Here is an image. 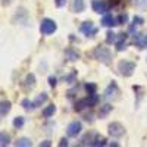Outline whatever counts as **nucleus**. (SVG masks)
Returning a JSON list of instances; mask_svg holds the SVG:
<instances>
[{"instance_id":"f257e3e1","label":"nucleus","mask_w":147,"mask_h":147,"mask_svg":"<svg viewBox=\"0 0 147 147\" xmlns=\"http://www.w3.org/2000/svg\"><path fill=\"white\" fill-rule=\"evenodd\" d=\"M93 56H94V59H97L99 62H102L105 65H110V62H112V55H110L109 49L103 47V46H97L93 52Z\"/></svg>"},{"instance_id":"f03ea898","label":"nucleus","mask_w":147,"mask_h":147,"mask_svg":"<svg viewBox=\"0 0 147 147\" xmlns=\"http://www.w3.org/2000/svg\"><path fill=\"white\" fill-rule=\"evenodd\" d=\"M97 102H99V97H97V94H88V97H85V99H81L78 102H75V109L77 112H81V110L87 109V107H93L97 105Z\"/></svg>"},{"instance_id":"7ed1b4c3","label":"nucleus","mask_w":147,"mask_h":147,"mask_svg":"<svg viewBox=\"0 0 147 147\" xmlns=\"http://www.w3.org/2000/svg\"><path fill=\"white\" fill-rule=\"evenodd\" d=\"M118 71L122 77H131L132 72L136 71V63L131 60H121L118 63Z\"/></svg>"},{"instance_id":"20e7f679","label":"nucleus","mask_w":147,"mask_h":147,"mask_svg":"<svg viewBox=\"0 0 147 147\" xmlns=\"http://www.w3.org/2000/svg\"><path fill=\"white\" fill-rule=\"evenodd\" d=\"M56 28H57V25H56V22H55V21L49 19V18H46V19L41 21V25H40V31H41V34H44V35H50V34H53V32L56 31Z\"/></svg>"},{"instance_id":"39448f33","label":"nucleus","mask_w":147,"mask_h":147,"mask_svg":"<svg viewBox=\"0 0 147 147\" xmlns=\"http://www.w3.org/2000/svg\"><path fill=\"white\" fill-rule=\"evenodd\" d=\"M107 131H109V136H112L115 138L122 137V136H124V132H125L124 127H122V124H119V122H112V124L107 127Z\"/></svg>"},{"instance_id":"423d86ee","label":"nucleus","mask_w":147,"mask_h":147,"mask_svg":"<svg viewBox=\"0 0 147 147\" xmlns=\"http://www.w3.org/2000/svg\"><path fill=\"white\" fill-rule=\"evenodd\" d=\"M91 7H93V10L96 12V13H106V12H109L110 5L106 2V0H93Z\"/></svg>"},{"instance_id":"0eeeda50","label":"nucleus","mask_w":147,"mask_h":147,"mask_svg":"<svg viewBox=\"0 0 147 147\" xmlns=\"http://www.w3.org/2000/svg\"><path fill=\"white\" fill-rule=\"evenodd\" d=\"M81 129H82L81 122H78V121H74V122H71V124L68 125L66 132H68V136H69V137H77L78 134L81 132Z\"/></svg>"},{"instance_id":"6e6552de","label":"nucleus","mask_w":147,"mask_h":147,"mask_svg":"<svg viewBox=\"0 0 147 147\" xmlns=\"http://www.w3.org/2000/svg\"><path fill=\"white\" fill-rule=\"evenodd\" d=\"M80 30H81V32H84L87 37H93V35L97 32V30L93 27V22H90V21H88V22H84Z\"/></svg>"},{"instance_id":"1a4fd4ad","label":"nucleus","mask_w":147,"mask_h":147,"mask_svg":"<svg viewBox=\"0 0 147 147\" xmlns=\"http://www.w3.org/2000/svg\"><path fill=\"white\" fill-rule=\"evenodd\" d=\"M134 44L138 49H147V34H136V37H134Z\"/></svg>"},{"instance_id":"9d476101","label":"nucleus","mask_w":147,"mask_h":147,"mask_svg":"<svg viewBox=\"0 0 147 147\" xmlns=\"http://www.w3.org/2000/svg\"><path fill=\"white\" fill-rule=\"evenodd\" d=\"M116 94H118V85H116V82H112L105 90V97H106L107 100H110V99H115Z\"/></svg>"},{"instance_id":"9b49d317","label":"nucleus","mask_w":147,"mask_h":147,"mask_svg":"<svg viewBox=\"0 0 147 147\" xmlns=\"http://www.w3.org/2000/svg\"><path fill=\"white\" fill-rule=\"evenodd\" d=\"M127 38H128V35H127V32H121V34H118V37H116V50L118 52H122V50H125V41H127Z\"/></svg>"},{"instance_id":"f8f14e48","label":"nucleus","mask_w":147,"mask_h":147,"mask_svg":"<svg viewBox=\"0 0 147 147\" xmlns=\"http://www.w3.org/2000/svg\"><path fill=\"white\" fill-rule=\"evenodd\" d=\"M84 9H85L84 0H72V3H71V10L72 12H75V13H81Z\"/></svg>"},{"instance_id":"ddd939ff","label":"nucleus","mask_w":147,"mask_h":147,"mask_svg":"<svg viewBox=\"0 0 147 147\" xmlns=\"http://www.w3.org/2000/svg\"><path fill=\"white\" fill-rule=\"evenodd\" d=\"M34 85H35L34 74H28V75L25 77V80H24V82H22V87L25 90H31V88H34Z\"/></svg>"},{"instance_id":"4468645a","label":"nucleus","mask_w":147,"mask_h":147,"mask_svg":"<svg viewBox=\"0 0 147 147\" xmlns=\"http://www.w3.org/2000/svg\"><path fill=\"white\" fill-rule=\"evenodd\" d=\"M65 56L68 57V60H78L80 59V53L75 50V49H72V47H69V49H66L65 50Z\"/></svg>"},{"instance_id":"2eb2a0df","label":"nucleus","mask_w":147,"mask_h":147,"mask_svg":"<svg viewBox=\"0 0 147 147\" xmlns=\"http://www.w3.org/2000/svg\"><path fill=\"white\" fill-rule=\"evenodd\" d=\"M102 24H103L105 27H107V28L113 27V25H118L116 19H115L112 15H105V16H103V19H102Z\"/></svg>"},{"instance_id":"dca6fc26","label":"nucleus","mask_w":147,"mask_h":147,"mask_svg":"<svg viewBox=\"0 0 147 147\" xmlns=\"http://www.w3.org/2000/svg\"><path fill=\"white\" fill-rule=\"evenodd\" d=\"M10 110V102L9 100H3L2 105H0V115H2V118H5Z\"/></svg>"},{"instance_id":"f3484780","label":"nucleus","mask_w":147,"mask_h":147,"mask_svg":"<svg viewBox=\"0 0 147 147\" xmlns=\"http://www.w3.org/2000/svg\"><path fill=\"white\" fill-rule=\"evenodd\" d=\"M110 112H112V106L106 103V105L100 106V110H99V118H105V116H107Z\"/></svg>"},{"instance_id":"a211bd4d","label":"nucleus","mask_w":147,"mask_h":147,"mask_svg":"<svg viewBox=\"0 0 147 147\" xmlns=\"http://www.w3.org/2000/svg\"><path fill=\"white\" fill-rule=\"evenodd\" d=\"M32 143H31V140L30 138H27V137H22V138H18L16 141H15V146L16 147H30Z\"/></svg>"},{"instance_id":"6ab92c4d","label":"nucleus","mask_w":147,"mask_h":147,"mask_svg":"<svg viewBox=\"0 0 147 147\" xmlns=\"http://www.w3.org/2000/svg\"><path fill=\"white\" fill-rule=\"evenodd\" d=\"M94 136L96 134H85V136L82 137V140H81V143H80V146H87V144H93V140H94Z\"/></svg>"},{"instance_id":"aec40b11","label":"nucleus","mask_w":147,"mask_h":147,"mask_svg":"<svg viewBox=\"0 0 147 147\" xmlns=\"http://www.w3.org/2000/svg\"><path fill=\"white\" fill-rule=\"evenodd\" d=\"M55 112H56V106H55V105H49V106L43 110V116H44V118H50V116L55 115Z\"/></svg>"},{"instance_id":"412c9836","label":"nucleus","mask_w":147,"mask_h":147,"mask_svg":"<svg viewBox=\"0 0 147 147\" xmlns=\"http://www.w3.org/2000/svg\"><path fill=\"white\" fill-rule=\"evenodd\" d=\"M91 146H94V147H97V146H106V138H105L103 136H99V134H96Z\"/></svg>"},{"instance_id":"4be33fe9","label":"nucleus","mask_w":147,"mask_h":147,"mask_svg":"<svg viewBox=\"0 0 147 147\" xmlns=\"http://www.w3.org/2000/svg\"><path fill=\"white\" fill-rule=\"evenodd\" d=\"M46 100H47V94H46V93H41V94H38V96L35 97V100H34V106H35V107H38V106H41Z\"/></svg>"},{"instance_id":"5701e85b","label":"nucleus","mask_w":147,"mask_h":147,"mask_svg":"<svg viewBox=\"0 0 147 147\" xmlns=\"http://www.w3.org/2000/svg\"><path fill=\"white\" fill-rule=\"evenodd\" d=\"M84 88H85V91H87L88 94H94V93H96V90H97L96 84H93V82H87V84L84 85Z\"/></svg>"},{"instance_id":"b1692460","label":"nucleus","mask_w":147,"mask_h":147,"mask_svg":"<svg viewBox=\"0 0 147 147\" xmlns=\"http://www.w3.org/2000/svg\"><path fill=\"white\" fill-rule=\"evenodd\" d=\"M9 141H10V138H9V136H7L6 132H2V134H0V146L5 147V146L9 144Z\"/></svg>"},{"instance_id":"393cba45","label":"nucleus","mask_w":147,"mask_h":147,"mask_svg":"<svg viewBox=\"0 0 147 147\" xmlns=\"http://www.w3.org/2000/svg\"><path fill=\"white\" fill-rule=\"evenodd\" d=\"M24 124H25V119H24L22 116H16V118L13 119V127H15V128H22Z\"/></svg>"},{"instance_id":"a878e982","label":"nucleus","mask_w":147,"mask_h":147,"mask_svg":"<svg viewBox=\"0 0 147 147\" xmlns=\"http://www.w3.org/2000/svg\"><path fill=\"white\" fill-rule=\"evenodd\" d=\"M21 105H22V107L24 109H27V110H30V109H34L35 106H34V102H30L28 99H24L22 102H21Z\"/></svg>"},{"instance_id":"bb28decb","label":"nucleus","mask_w":147,"mask_h":147,"mask_svg":"<svg viewBox=\"0 0 147 147\" xmlns=\"http://www.w3.org/2000/svg\"><path fill=\"white\" fill-rule=\"evenodd\" d=\"M116 41V34L113 31H107L106 34V43H115Z\"/></svg>"},{"instance_id":"cd10ccee","label":"nucleus","mask_w":147,"mask_h":147,"mask_svg":"<svg viewBox=\"0 0 147 147\" xmlns=\"http://www.w3.org/2000/svg\"><path fill=\"white\" fill-rule=\"evenodd\" d=\"M127 21H128V15H119L118 18H116V22H118V25H122V24H127Z\"/></svg>"},{"instance_id":"c85d7f7f","label":"nucleus","mask_w":147,"mask_h":147,"mask_svg":"<svg viewBox=\"0 0 147 147\" xmlns=\"http://www.w3.org/2000/svg\"><path fill=\"white\" fill-rule=\"evenodd\" d=\"M136 5L138 7H141V9H147V0H137Z\"/></svg>"},{"instance_id":"c756f323","label":"nucleus","mask_w":147,"mask_h":147,"mask_svg":"<svg viewBox=\"0 0 147 147\" xmlns=\"http://www.w3.org/2000/svg\"><path fill=\"white\" fill-rule=\"evenodd\" d=\"M132 22L136 24V25H143V24H144V19H143L141 16H134Z\"/></svg>"},{"instance_id":"7c9ffc66","label":"nucleus","mask_w":147,"mask_h":147,"mask_svg":"<svg viewBox=\"0 0 147 147\" xmlns=\"http://www.w3.org/2000/svg\"><path fill=\"white\" fill-rule=\"evenodd\" d=\"M75 75H77V72H72L71 75H68V77H66V81H68L69 84H72V82H74V80H75Z\"/></svg>"},{"instance_id":"2f4dec72","label":"nucleus","mask_w":147,"mask_h":147,"mask_svg":"<svg viewBox=\"0 0 147 147\" xmlns=\"http://www.w3.org/2000/svg\"><path fill=\"white\" fill-rule=\"evenodd\" d=\"M55 5H56L57 7H63V6L66 5V0H55Z\"/></svg>"},{"instance_id":"473e14b6","label":"nucleus","mask_w":147,"mask_h":147,"mask_svg":"<svg viewBox=\"0 0 147 147\" xmlns=\"http://www.w3.org/2000/svg\"><path fill=\"white\" fill-rule=\"evenodd\" d=\"M107 3H109L110 6H118V5L121 3V0H107Z\"/></svg>"},{"instance_id":"72a5a7b5","label":"nucleus","mask_w":147,"mask_h":147,"mask_svg":"<svg viewBox=\"0 0 147 147\" xmlns=\"http://www.w3.org/2000/svg\"><path fill=\"white\" fill-rule=\"evenodd\" d=\"M49 84H50L52 87H55V85H56V78L55 77H50V78H49Z\"/></svg>"},{"instance_id":"f704fd0d","label":"nucleus","mask_w":147,"mask_h":147,"mask_svg":"<svg viewBox=\"0 0 147 147\" xmlns=\"http://www.w3.org/2000/svg\"><path fill=\"white\" fill-rule=\"evenodd\" d=\"M50 144H52L50 141H49V140H46V141H41V143H40V147H49Z\"/></svg>"},{"instance_id":"c9c22d12","label":"nucleus","mask_w":147,"mask_h":147,"mask_svg":"<svg viewBox=\"0 0 147 147\" xmlns=\"http://www.w3.org/2000/svg\"><path fill=\"white\" fill-rule=\"evenodd\" d=\"M59 146H60V147L68 146V140H66V138H62V140H60V143H59Z\"/></svg>"}]
</instances>
